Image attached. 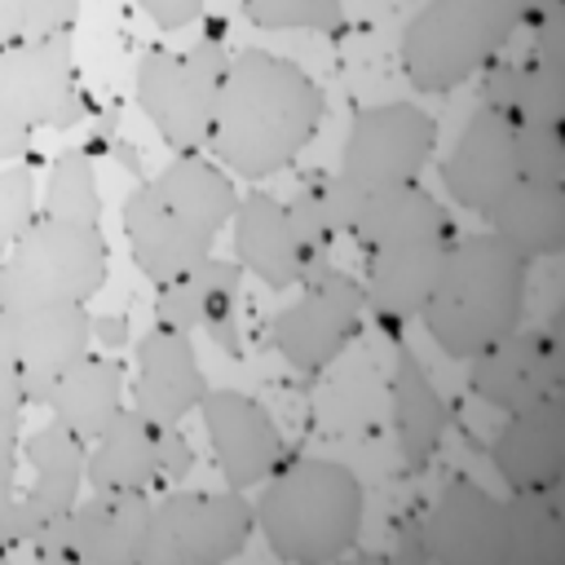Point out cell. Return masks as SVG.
I'll list each match as a JSON object with an SVG mask.
<instances>
[{
    "instance_id": "cell-1",
    "label": "cell",
    "mask_w": 565,
    "mask_h": 565,
    "mask_svg": "<svg viewBox=\"0 0 565 565\" xmlns=\"http://www.w3.org/2000/svg\"><path fill=\"white\" fill-rule=\"evenodd\" d=\"M322 119L327 93L309 71L269 49H238L221 84L207 146L230 177L265 181L300 159Z\"/></svg>"
},
{
    "instance_id": "cell-2",
    "label": "cell",
    "mask_w": 565,
    "mask_h": 565,
    "mask_svg": "<svg viewBox=\"0 0 565 565\" xmlns=\"http://www.w3.org/2000/svg\"><path fill=\"white\" fill-rule=\"evenodd\" d=\"M525 296L530 260L503 247L490 230L455 234L424 296L419 322L446 358L468 362L521 327Z\"/></svg>"
},
{
    "instance_id": "cell-3",
    "label": "cell",
    "mask_w": 565,
    "mask_h": 565,
    "mask_svg": "<svg viewBox=\"0 0 565 565\" xmlns=\"http://www.w3.org/2000/svg\"><path fill=\"white\" fill-rule=\"evenodd\" d=\"M252 503L256 530L287 565H327L358 547L366 521V486L340 459H282Z\"/></svg>"
},
{
    "instance_id": "cell-4",
    "label": "cell",
    "mask_w": 565,
    "mask_h": 565,
    "mask_svg": "<svg viewBox=\"0 0 565 565\" xmlns=\"http://www.w3.org/2000/svg\"><path fill=\"white\" fill-rule=\"evenodd\" d=\"M516 31L521 0H424L402 31V71L419 93H450L503 57Z\"/></svg>"
},
{
    "instance_id": "cell-5",
    "label": "cell",
    "mask_w": 565,
    "mask_h": 565,
    "mask_svg": "<svg viewBox=\"0 0 565 565\" xmlns=\"http://www.w3.org/2000/svg\"><path fill=\"white\" fill-rule=\"evenodd\" d=\"M110 274V243L102 225L40 216L0 260V309L88 305Z\"/></svg>"
},
{
    "instance_id": "cell-6",
    "label": "cell",
    "mask_w": 565,
    "mask_h": 565,
    "mask_svg": "<svg viewBox=\"0 0 565 565\" xmlns=\"http://www.w3.org/2000/svg\"><path fill=\"white\" fill-rule=\"evenodd\" d=\"M225 71L230 49L221 22H212L207 35H199L190 49H150L137 62V106L172 154H194L207 146Z\"/></svg>"
},
{
    "instance_id": "cell-7",
    "label": "cell",
    "mask_w": 565,
    "mask_h": 565,
    "mask_svg": "<svg viewBox=\"0 0 565 565\" xmlns=\"http://www.w3.org/2000/svg\"><path fill=\"white\" fill-rule=\"evenodd\" d=\"M256 530L243 490H181L168 486L150 503V525L137 565H221L234 561Z\"/></svg>"
},
{
    "instance_id": "cell-8",
    "label": "cell",
    "mask_w": 565,
    "mask_h": 565,
    "mask_svg": "<svg viewBox=\"0 0 565 565\" xmlns=\"http://www.w3.org/2000/svg\"><path fill=\"white\" fill-rule=\"evenodd\" d=\"M402 565H503V499L472 477H450L441 494L397 530Z\"/></svg>"
},
{
    "instance_id": "cell-9",
    "label": "cell",
    "mask_w": 565,
    "mask_h": 565,
    "mask_svg": "<svg viewBox=\"0 0 565 565\" xmlns=\"http://www.w3.org/2000/svg\"><path fill=\"white\" fill-rule=\"evenodd\" d=\"M366 296L362 278H353L340 265H313L300 278V296L274 313L269 344L282 353V362L300 375H322L362 331Z\"/></svg>"
},
{
    "instance_id": "cell-10",
    "label": "cell",
    "mask_w": 565,
    "mask_h": 565,
    "mask_svg": "<svg viewBox=\"0 0 565 565\" xmlns=\"http://www.w3.org/2000/svg\"><path fill=\"white\" fill-rule=\"evenodd\" d=\"M0 115L26 128H75L88 115L75 84V31L0 49Z\"/></svg>"
},
{
    "instance_id": "cell-11",
    "label": "cell",
    "mask_w": 565,
    "mask_h": 565,
    "mask_svg": "<svg viewBox=\"0 0 565 565\" xmlns=\"http://www.w3.org/2000/svg\"><path fill=\"white\" fill-rule=\"evenodd\" d=\"M437 150V119L411 102L362 106L349 119L340 146V177L358 190H384L402 181H419Z\"/></svg>"
},
{
    "instance_id": "cell-12",
    "label": "cell",
    "mask_w": 565,
    "mask_h": 565,
    "mask_svg": "<svg viewBox=\"0 0 565 565\" xmlns=\"http://www.w3.org/2000/svg\"><path fill=\"white\" fill-rule=\"evenodd\" d=\"M561 384H565V366H561V340L552 327H516L486 353L468 358L472 397L499 415L561 397Z\"/></svg>"
},
{
    "instance_id": "cell-13",
    "label": "cell",
    "mask_w": 565,
    "mask_h": 565,
    "mask_svg": "<svg viewBox=\"0 0 565 565\" xmlns=\"http://www.w3.org/2000/svg\"><path fill=\"white\" fill-rule=\"evenodd\" d=\"M0 349H9L22 366L26 402L44 406L57 375L93 349V313L84 305L0 309Z\"/></svg>"
},
{
    "instance_id": "cell-14",
    "label": "cell",
    "mask_w": 565,
    "mask_h": 565,
    "mask_svg": "<svg viewBox=\"0 0 565 565\" xmlns=\"http://www.w3.org/2000/svg\"><path fill=\"white\" fill-rule=\"evenodd\" d=\"M199 419L230 490H252L274 468H282L287 459L282 433L274 428V415L256 397L238 388H207V397L199 402Z\"/></svg>"
},
{
    "instance_id": "cell-15",
    "label": "cell",
    "mask_w": 565,
    "mask_h": 565,
    "mask_svg": "<svg viewBox=\"0 0 565 565\" xmlns=\"http://www.w3.org/2000/svg\"><path fill=\"white\" fill-rule=\"evenodd\" d=\"M521 177L516 163V119H508L494 106H477L450 154L441 159V190L463 212H486L512 181Z\"/></svg>"
},
{
    "instance_id": "cell-16",
    "label": "cell",
    "mask_w": 565,
    "mask_h": 565,
    "mask_svg": "<svg viewBox=\"0 0 565 565\" xmlns=\"http://www.w3.org/2000/svg\"><path fill=\"white\" fill-rule=\"evenodd\" d=\"M22 455L31 463V486L18 494V516H13V547L31 543L44 525L62 521L84 490V463H88V441L75 437L66 424L49 419L31 437H22Z\"/></svg>"
},
{
    "instance_id": "cell-17",
    "label": "cell",
    "mask_w": 565,
    "mask_h": 565,
    "mask_svg": "<svg viewBox=\"0 0 565 565\" xmlns=\"http://www.w3.org/2000/svg\"><path fill=\"white\" fill-rule=\"evenodd\" d=\"M128 393L150 424H181L190 411H199V402L207 397V375L199 366L190 331L154 322L137 340Z\"/></svg>"
},
{
    "instance_id": "cell-18",
    "label": "cell",
    "mask_w": 565,
    "mask_h": 565,
    "mask_svg": "<svg viewBox=\"0 0 565 565\" xmlns=\"http://www.w3.org/2000/svg\"><path fill=\"white\" fill-rule=\"evenodd\" d=\"M119 225L128 238V256L132 265L159 287L177 274H185L190 265H199L203 256H212L216 238L203 234L190 216H181L159 190L154 181H141L137 190H128L124 207H119Z\"/></svg>"
},
{
    "instance_id": "cell-19",
    "label": "cell",
    "mask_w": 565,
    "mask_h": 565,
    "mask_svg": "<svg viewBox=\"0 0 565 565\" xmlns=\"http://www.w3.org/2000/svg\"><path fill=\"white\" fill-rule=\"evenodd\" d=\"M243 291V265L225 256H203L185 274L159 282L154 291V322H168L177 331H207L230 358H243L238 331H234V309Z\"/></svg>"
},
{
    "instance_id": "cell-20",
    "label": "cell",
    "mask_w": 565,
    "mask_h": 565,
    "mask_svg": "<svg viewBox=\"0 0 565 565\" xmlns=\"http://www.w3.org/2000/svg\"><path fill=\"white\" fill-rule=\"evenodd\" d=\"M490 463L508 490H561L565 481V397L534 402L503 415L490 437Z\"/></svg>"
},
{
    "instance_id": "cell-21",
    "label": "cell",
    "mask_w": 565,
    "mask_h": 565,
    "mask_svg": "<svg viewBox=\"0 0 565 565\" xmlns=\"http://www.w3.org/2000/svg\"><path fill=\"white\" fill-rule=\"evenodd\" d=\"M455 234L459 230H428V234H411V238L380 243V247L362 252L366 256L362 296H366V309L384 327L419 318L424 296H428V287L437 278V265H441Z\"/></svg>"
},
{
    "instance_id": "cell-22",
    "label": "cell",
    "mask_w": 565,
    "mask_h": 565,
    "mask_svg": "<svg viewBox=\"0 0 565 565\" xmlns=\"http://www.w3.org/2000/svg\"><path fill=\"white\" fill-rule=\"evenodd\" d=\"M230 238H234V260L243 265V274L260 278L269 291L300 287V278L309 274V260L291 230L287 203L265 190L238 194V207L230 216Z\"/></svg>"
},
{
    "instance_id": "cell-23",
    "label": "cell",
    "mask_w": 565,
    "mask_h": 565,
    "mask_svg": "<svg viewBox=\"0 0 565 565\" xmlns=\"http://www.w3.org/2000/svg\"><path fill=\"white\" fill-rule=\"evenodd\" d=\"M150 490H93L66 512L75 565H137L146 525H150Z\"/></svg>"
},
{
    "instance_id": "cell-24",
    "label": "cell",
    "mask_w": 565,
    "mask_h": 565,
    "mask_svg": "<svg viewBox=\"0 0 565 565\" xmlns=\"http://www.w3.org/2000/svg\"><path fill=\"white\" fill-rule=\"evenodd\" d=\"M477 216L486 221V230L503 247H512L530 265L565 252V181H530V177H516Z\"/></svg>"
},
{
    "instance_id": "cell-25",
    "label": "cell",
    "mask_w": 565,
    "mask_h": 565,
    "mask_svg": "<svg viewBox=\"0 0 565 565\" xmlns=\"http://www.w3.org/2000/svg\"><path fill=\"white\" fill-rule=\"evenodd\" d=\"M124 393H128V371H124V362L106 349V353H84L79 362H71L62 375H57V384L49 388V397H44V411H49V419H57V424H66L75 437H84V441H93L128 402H124Z\"/></svg>"
},
{
    "instance_id": "cell-26",
    "label": "cell",
    "mask_w": 565,
    "mask_h": 565,
    "mask_svg": "<svg viewBox=\"0 0 565 565\" xmlns=\"http://www.w3.org/2000/svg\"><path fill=\"white\" fill-rule=\"evenodd\" d=\"M388 406H393V433H397L406 472H424L450 428V406L411 349H397V362L388 375Z\"/></svg>"
},
{
    "instance_id": "cell-27",
    "label": "cell",
    "mask_w": 565,
    "mask_h": 565,
    "mask_svg": "<svg viewBox=\"0 0 565 565\" xmlns=\"http://www.w3.org/2000/svg\"><path fill=\"white\" fill-rule=\"evenodd\" d=\"M88 490H159V463H154V424L128 402L93 441L84 463Z\"/></svg>"
},
{
    "instance_id": "cell-28",
    "label": "cell",
    "mask_w": 565,
    "mask_h": 565,
    "mask_svg": "<svg viewBox=\"0 0 565 565\" xmlns=\"http://www.w3.org/2000/svg\"><path fill=\"white\" fill-rule=\"evenodd\" d=\"M428 230H455V221L441 207V199L424 190V181H402V185L366 190L349 243L358 252H371L380 243H397V238L428 234Z\"/></svg>"
},
{
    "instance_id": "cell-29",
    "label": "cell",
    "mask_w": 565,
    "mask_h": 565,
    "mask_svg": "<svg viewBox=\"0 0 565 565\" xmlns=\"http://www.w3.org/2000/svg\"><path fill=\"white\" fill-rule=\"evenodd\" d=\"M503 565H565V512L556 490H508Z\"/></svg>"
},
{
    "instance_id": "cell-30",
    "label": "cell",
    "mask_w": 565,
    "mask_h": 565,
    "mask_svg": "<svg viewBox=\"0 0 565 565\" xmlns=\"http://www.w3.org/2000/svg\"><path fill=\"white\" fill-rule=\"evenodd\" d=\"M40 216H62V221L102 225V190H97V168H93L88 150L66 146V150L53 154L49 177H44Z\"/></svg>"
},
{
    "instance_id": "cell-31",
    "label": "cell",
    "mask_w": 565,
    "mask_h": 565,
    "mask_svg": "<svg viewBox=\"0 0 565 565\" xmlns=\"http://www.w3.org/2000/svg\"><path fill=\"white\" fill-rule=\"evenodd\" d=\"M287 216H291V230L305 247V260L309 269L313 265H327L331 260V247H335V225H331V212H327V199H322V168L305 172L287 199Z\"/></svg>"
},
{
    "instance_id": "cell-32",
    "label": "cell",
    "mask_w": 565,
    "mask_h": 565,
    "mask_svg": "<svg viewBox=\"0 0 565 565\" xmlns=\"http://www.w3.org/2000/svg\"><path fill=\"white\" fill-rule=\"evenodd\" d=\"M243 18L260 31H344V4L340 0H238Z\"/></svg>"
},
{
    "instance_id": "cell-33",
    "label": "cell",
    "mask_w": 565,
    "mask_h": 565,
    "mask_svg": "<svg viewBox=\"0 0 565 565\" xmlns=\"http://www.w3.org/2000/svg\"><path fill=\"white\" fill-rule=\"evenodd\" d=\"M516 163L530 181H565V124L521 119L516 124Z\"/></svg>"
},
{
    "instance_id": "cell-34",
    "label": "cell",
    "mask_w": 565,
    "mask_h": 565,
    "mask_svg": "<svg viewBox=\"0 0 565 565\" xmlns=\"http://www.w3.org/2000/svg\"><path fill=\"white\" fill-rule=\"evenodd\" d=\"M31 221H35V168L9 163L0 168V260Z\"/></svg>"
},
{
    "instance_id": "cell-35",
    "label": "cell",
    "mask_w": 565,
    "mask_h": 565,
    "mask_svg": "<svg viewBox=\"0 0 565 565\" xmlns=\"http://www.w3.org/2000/svg\"><path fill=\"white\" fill-rule=\"evenodd\" d=\"M154 463H159V490L181 486L194 472V446L181 424H154Z\"/></svg>"
},
{
    "instance_id": "cell-36",
    "label": "cell",
    "mask_w": 565,
    "mask_h": 565,
    "mask_svg": "<svg viewBox=\"0 0 565 565\" xmlns=\"http://www.w3.org/2000/svg\"><path fill=\"white\" fill-rule=\"evenodd\" d=\"M75 18H79V0H26V40L75 31Z\"/></svg>"
},
{
    "instance_id": "cell-37",
    "label": "cell",
    "mask_w": 565,
    "mask_h": 565,
    "mask_svg": "<svg viewBox=\"0 0 565 565\" xmlns=\"http://www.w3.org/2000/svg\"><path fill=\"white\" fill-rule=\"evenodd\" d=\"M31 402H26V384H22V366L13 362L9 349H0V419H26Z\"/></svg>"
},
{
    "instance_id": "cell-38",
    "label": "cell",
    "mask_w": 565,
    "mask_h": 565,
    "mask_svg": "<svg viewBox=\"0 0 565 565\" xmlns=\"http://www.w3.org/2000/svg\"><path fill=\"white\" fill-rule=\"evenodd\" d=\"M137 9H141L159 31H185L190 22L203 18V0H137Z\"/></svg>"
},
{
    "instance_id": "cell-39",
    "label": "cell",
    "mask_w": 565,
    "mask_h": 565,
    "mask_svg": "<svg viewBox=\"0 0 565 565\" xmlns=\"http://www.w3.org/2000/svg\"><path fill=\"white\" fill-rule=\"evenodd\" d=\"M22 459V419H0V481L18 477Z\"/></svg>"
},
{
    "instance_id": "cell-40",
    "label": "cell",
    "mask_w": 565,
    "mask_h": 565,
    "mask_svg": "<svg viewBox=\"0 0 565 565\" xmlns=\"http://www.w3.org/2000/svg\"><path fill=\"white\" fill-rule=\"evenodd\" d=\"M31 137H35V128H26V124H18V119L0 115V163H4V159L26 154V150H31Z\"/></svg>"
},
{
    "instance_id": "cell-41",
    "label": "cell",
    "mask_w": 565,
    "mask_h": 565,
    "mask_svg": "<svg viewBox=\"0 0 565 565\" xmlns=\"http://www.w3.org/2000/svg\"><path fill=\"white\" fill-rule=\"evenodd\" d=\"M26 40V0H0V49Z\"/></svg>"
},
{
    "instance_id": "cell-42",
    "label": "cell",
    "mask_w": 565,
    "mask_h": 565,
    "mask_svg": "<svg viewBox=\"0 0 565 565\" xmlns=\"http://www.w3.org/2000/svg\"><path fill=\"white\" fill-rule=\"evenodd\" d=\"M93 340H102V349H119L128 340V318L124 313H93Z\"/></svg>"
},
{
    "instance_id": "cell-43",
    "label": "cell",
    "mask_w": 565,
    "mask_h": 565,
    "mask_svg": "<svg viewBox=\"0 0 565 565\" xmlns=\"http://www.w3.org/2000/svg\"><path fill=\"white\" fill-rule=\"evenodd\" d=\"M561 0H521V13H525V26H539L547 13H556Z\"/></svg>"
}]
</instances>
